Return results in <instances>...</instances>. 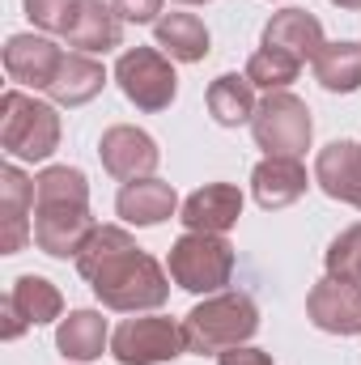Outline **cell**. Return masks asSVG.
I'll list each match as a JSON object with an SVG mask.
<instances>
[{
	"mask_svg": "<svg viewBox=\"0 0 361 365\" xmlns=\"http://www.w3.org/2000/svg\"><path fill=\"white\" fill-rule=\"evenodd\" d=\"M21 4H26V17L39 30H51V34H64L68 30V17L77 9V0H21Z\"/></svg>",
	"mask_w": 361,
	"mask_h": 365,
	"instance_id": "cell-28",
	"label": "cell"
},
{
	"mask_svg": "<svg viewBox=\"0 0 361 365\" xmlns=\"http://www.w3.org/2000/svg\"><path fill=\"white\" fill-rule=\"evenodd\" d=\"M183 323L145 314V319H123L111 336V357L119 365H166L183 357Z\"/></svg>",
	"mask_w": 361,
	"mask_h": 365,
	"instance_id": "cell-7",
	"label": "cell"
},
{
	"mask_svg": "<svg viewBox=\"0 0 361 365\" xmlns=\"http://www.w3.org/2000/svg\"><path fill=\"white\" fill-rule=\"evenodd\" d=\"M64 38H68L73 51L106 56V51L119 47V38H123V21H119V13H115L111 4H102V0H77Z\"/></svg>",
	"mask_w": 361,
	"mask_h": 365,
	"instance_id": "cell-15",
	"label": "cell"
},
{
	"mask_svg": "<svg viewBox=\"0 0 361 365\" xmlns=\"http://www.w3.org/2000/svg\"><path fill=\"white\" fill-rule=\"evenodd\" d=\"M106 344H111V331H106V319L98 310H73L56 327V349L73 365H86L93 357H102Z\"/></svg>",
	"mask_w": 361,
	"mask_h": 365,
	"instance_id": "cell-21",
	"label": "cell"
},
{
	"mask_svg": "<svg viewBox=\"0 0 361 365\" xmlns=\"http://www.w3.org/2000/svg\"><path fill=\"white\" fill-rule=\"evenodd\" d=\"M60 64H64V51L43 34H13L4 43V73L21 90H51Z\"/></svg>",
	"mask_w": 361,
	"mask_h": 365,
	"instance_id": "cell-11",
	"label": "cell"
},
{
	"mask_svg": "<svg viewBox=\"0 0 361 365\" xmlns=\"http://www.w3.org/2000/svg\"><path fill=\"white\" fill-rule=\"evenodd\" d=\"M93 234V217L81 204H34V247L51 259H77Z\"/></svg>",
	"mask_w": 361,
	"mask_h": 365,
	"instance_id": "cell-9",
	"label": "cell"
},
{
	"mask_svg": "<svg viewBox=\"0 0 361 365\" xmlns=\"http://www.w3.org/2000/svg\"><path fill=\"white\" fill-rule=\"evenodd\" d=\"M260 331V306L251 293H213L183 314L187 353H225L247 344Z\"/></svg>",
	"mask_w": 361,
	"mask_h": 365,
	"instance_id": "cell-2",
	"label": "cell"
},
{
	"mask_svg": "<svg viewBox=\"0 0 361 365\" xmlns=\"http://www.w3.org/2000/svg\"><path fill=\"white\" fill-rule=\"evenodd\" d=\"M34 182L13 162L0 170V251L17 255L34 238Z\"/></svg>",
	"mask_w": 361,
	"mask_h": 365,
	"instance_id": "cell-12",
	"label": "cell"
},
{
	"mask_svg": "<svg viewBox=\"0 0 361 365\" xmlns=\"http://www.w3.org/2000/svg\"><path fill=\"white\" fill-rule=\"evenodd\" d=\"M153 43L171 56V60H179V64H200L213 47V38H208V30H204V21L195 17V13H166V17H158L153 21Z\"/></svg>",
	"mask_w": 361,
	"mask_h": 365,
	"instance_id": "cell-20",
	"label": "cell"
},
{
	"mask_svg": "<svg viewBox=\"0 0 361 365\" xmlns=\"http://www.w3.org/2000/svg\"><path fill=\"white\" fill-rule=\"evenodd\" d=\"M323 21L306 9H280L272 13L268 26H264V47H276L285 56H293L298 64H315V56L323 51Z\"/></svg>",
	"mask_w": 361,
	"mask_h": 365,
	"instance_id": "cell-14",
	"label": "cell"
},
{
	"mask_svg": "<svg viewBox=\"0 0 361 365\" xmlns=\"http://www.w3.org/2000/svg\"><path fill=\"white\" fill-rule=\"evenodd\" d=\"M115 81L123 98L145 110V115H158L175 102L179 93V77H175V64L162 47H128L119 60H115Z\"/></svg>",
	"mask_w": 361,
	"mask_h": 365,
	"instance_id": "cell-6",
	"label": "cell"
},
{
	"mask_svg": "<svg viewBox=\"0 0 361 365\" xmlns=\"http://www.w3.org/2000/svg\"><path fill=\"white\" fill-rule=\"evenodd\" d=\"M306 314L327 336H361V284L323 276L306 293Z\"/></svg>",
	"mask_w": 361,
	"mask_h": 365,
	"instance_id": "cell-10",
	"label": "cell"
},
{
	"mask_svg": "<svg viewBox=\"0 0 361 365\" xmlns=\"http://www.w3.org/2000/svg\"><path fill=\"white\" fill-rule=\"evenodd\" d=\"M9 297H13V306L26 314V323H30V327L56 323V319L64 314V297H60V289H56L47 276H34V272L17 276Z\"/></svg>",
	"mask_w": 361,
	"mask_h": 365,
	"instance_id": "cell-24",
	"label": "cell"
},
{
	"mask_svg": "<svg viewBox=\"0 0 361 365\" xmlns=\"http://www.w3.org/2000/svg\"><path fill=\"white\" fill-rule=\"evenodd\" d=\"M0 149L13 162H47L60 149V115L51 102L26 90H4L0 98Z\"/></svg>",
	"mask_w": 361,
	"mask_h": 365,
	"instance_id": "cell-3",
	"label": "cell"
},
{
	"mask_svg": "<svg viewBox=\"0 0 361 365\" xmlns=\"http://www.w3.org/2000/svg\"><path fill=\"white\" fill-rule=\"evenodd\" d=\"M298 73H302V64L293 60V56H285V51H276V47H264L260 43V51L247 60V81L255 86V90H289L293 81H298Z\"/></svg>",
	"mask_w": 361,
	"mask_h": 365,
	"instance_id": "cell-26",
	"label": "cell"
},
{
	"mask_svg": "<svg viewBox=\"0 0 361 365\" xmlns=\"http://www.w3.org/2000/svg\"><path fill=\"white\" fill-rule=\"evenodd\" d=\"M251 136H255V145H260L268 158H302V153L310 149V136H315L310 106L289 90L268 93V98L255 106Z\"/></svg>",
	"mask_w": 361,
	"mask_h": 365,
	"instance_id": "cell-5",
	"label": "cell"
},
{
	"mask_svg": "<svg viewBox=\"0 0 361 365\" xmlns=\"http://www.w3.org/2000/svg\"><path fill=\"white\" fill-rule=\"evenodd\" d=\"M0 314H4V331H0L4 340H17V336H21V331L30 327V323H26V314H21V310L13 306V297H4V306H0Z\"/></svg>",
	"mask_w": 361,
	"mask_h": 365,
	"instance_id": "cell-31",
	"label": "cell"
},
{
	"mask_svg": "<svg viewBox=\"0 0 361 365\" xmlns=\"http://www.w3.org/2000/svg\"><path fill=\"white\" fill-rule=\"evenodd\" d=\"M243 217V191L234 182H204L183 200V225L191 234H225Z\"/></svg>",
	"mask_w": 361,
	"mask_h": 365,
	"instance_id": "cell-13",
	"label": "cell"
},
{
	"mask_svg": "<svg viewBox=\"0 0 361 365\" xmlns=\"http://www.w3.org/2000/svg\"><path fill=\"white\" fill-rule=\"evenodd\" d=\"M332 4H336V9H353V13L361 9V0H332Z\"/></svg>",
	"mask_w": 361,
	"mask_h": 365,
	"instance_id": "cell-32",
	"label": "cell"
},
{
	"mask_svg": "<svg viewBox=\"0 0 361 365\" xmlns=\"http://www.w3.org/2000/svg\"><path fill=\"white\" fill-rule=\"evenodd\" d=\"M115 212L128 221V225H162V221H171L175 212H179V195H175V187L162 179H132L119 187V195H115Z\"/></svg>",
	"mask_w": 361,
	"mask_h": 365,
	"instance_id": "cell-17",
	"label": "cell"
},
{
	"mask_svg": "<svg viewBox=\"0 0 361 365\" xmlns=\"http://www.w3.org/2000/svg\"><path fill=\"white\" fill-rule=\"evenodd\" d=\"M171 280L187 293H221L234 276V247L225 234H183L166 259Z\"/></svg>",
	"mask_w": 361,
	"mask_h": 365,
	"instance_id": "cell-4",
	"label": "cell"
},
{
	"mask_svg": "<svg viewBox=\"0 0 361 365\" xmlns=\"http://www.w3.org/2000/svg\"><path fill=\"white\" fill-rule=\"evenodd\" d=\"M323 264H327V276H340V280L361 284V225H349L345 234L332 238Z\"/></svg>",
	"mask_w": 361,
	"mask_h": 365,
	"instance_id": "cell-27",
	"label": "cell"
},
{
	"mask_svg": "<svg viewBox=\"0 0 361 365\" xmlns=\"http://www.w3.org/2000/svg\"><path fill=\"white\" fill-rule=\"evenodd\" d=\"M111 9L119 13V21L149 26V21H158V13H162V0H111Z\"/></svg>",
	"mask_w": 361,
	"mask_h": 365,
	"instance_id": "cell-29",
	"label": "cell"
},
{
	"mask_svg": "<svg viewBox=\"0 0 361 365\" xmlns=\"http://www.w3.org/2000/svg\"><path fill=\"white\" fill-rule=\"evenodd\" d=\"M255 86L247 81V73H221L213 86H208V115L221 123V128H238V123H251L255 119Z\"/></svg>",
	"mask_w": 361,
	"mask_h": 365,
	"instance_id": "cell-22",
	"label": "cell"
},
{
	"mask_svg": "<svg viewBox=\"0 0 361 365\" xmlns=\"http://www.w3.org/2000/svg\"><path fill=\"white\" fill-rule=\"evenodd\" d=\"M217 365H272V357L264 353V349L238 344V349H225V353H217Z\"/></svg>",
	"mask_w": 361,
	"mask_h": 365,
	"instance_id": "cell-30",
	"label": "cell"
},
{
	"mask_svg": "<svg viewBox=\"0 0 361 365\" xmlns=\"http://www.w3.org/2000/svg\"><path fill=\"white\" fill-rule=\"evenodd\" d=\"M315 81L327 93L361 90V43H323V51L315 56Z\"/></svg>",
	"mask_w": 361,
	"mask_h": 365,
	"instance_id": "cell-23",
	"label": "cell"
},
{
	"mask_svg": "<svg viewBox=\"0 0 361 365\" xmlns=\"http://www.w3.org/2000/svg\"><path fill=\"white\" fill-rule=\"evenodd\" d=\"M98 158H102V170L119 182L132 179H153L162 153H158V140L145 132V128H132V123H115L102 132L98 140Z\"/></svg>",
	"mask_w": 361,
	"mask_h": 365,
	"instance_id": "cell-8",
	"label": "cell"
},
{
	"mask_svg": "<svg viewBox=\"0 0 361 365\" xmlns=\"http://www.w3.org/2000/svg\"><path fill=\"white\" fill-rule=\"evenodd\" d=\"M34 204H81V208H90V179L77 166H47L34 179Z\"/></svg>",
	"mask_w": 361,
	"mask_h": 365,
	"instance_id": "cell-25",
	"label": "cell"
},
{
	"mask_svg": "<svg viewBox=\"0 0 361 365\" xmlns=\"http://www.w3.org/2000/svg\"><path fill=\"white\" fill-rule=\"evenodd\" d=\"M315 182L323 195L361 208V145L357 140H332L315 158Z\"/></svg>",
	"mask_w": 361,
	"mask_h": 365,
	"instance_id": "cell-16",
	"label": "cell"
},
{
	"mask_svg": "<svg viewBox=\"0 0 361 365\" xmlns=\"http://www.w3.org/2000/svg\"><path fill=\"white\" fill-rule=\"evenodd\" d=\"M77 272L90 280L93 297L106 310L141 314L166 306L171 297V272L149 251H141L136 238L119 225H93L77 255Z\"/></svg>",
	"mask_w": 361,
	"mask_h": 365,
	"instance_id": "cell-1",
	"label": "cell"
},
{
	"mask_svg": "<svg viewBox=\"0 0 361 365\" xmlns=\"http://www.w3.org/2000/svg\"><path fill=\"white\" fill-rule=\"evenodd\" d=\"M106 86V68L86 56V51H64V64H60V73H56V81H51V102L56 106H86L93 102L98 93Z\"/></svg>",
	"mask_w": 361,
	"mask_h": 365,
	"instance_id": "cell-19",
	"label": "cell"
},
{
	"mask_svg": "<svg viewBox=\"0 0 361 365\" xmlns=\"http://www.w3.org/2000/svg\"><path fill=\"white\" fill-rule=\"evenodd\" d=\"M306 166L298 162V158H264L255 170H251V195H255V204L260 208H289L293 200H302L306 195Z\"/></svg>",
	"mask_w": 361,
	"mask_h": 365,
	"instance_id": "cell-18",
	"label": "cell"
},
{
	"mask_svg": "<svg viewBox=\"0 0 361 365\" xmlns=\"http://www.w3.org/2000/svg\"><path fill=\"white\" fill-rule=\"evenodd\" d=\"M179 4H208V0H179Z\"/></svg>",
	"mask_w": 361,
	"mask_h": 365,
	"instance_id": "cell-33",
	"label": "cell"
}]
</instances>
